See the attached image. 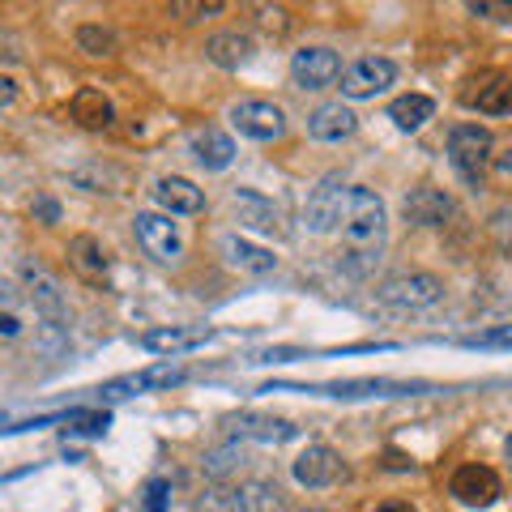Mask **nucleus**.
Wrapping results in <instances>:
<instances>
[{
  "instance_id": "22",
  "label": "nucleus",
  "mask_w": 512,
  "mask_h": 512,
  "mask_svg": "<svg viewBox=\"0 0 512 512\" xmlns=\"http://www.w3.org/2000/svg\"><path fill=\"white\" fill-rule=\"evenodd\" d=\"M205 56H210L218 69H244L252 60V39L239 35V30H222V35H214L205 43Z\"/></svg>"
},
{
  "instance_id": "28",
  "label": "nucleus",
  "mask_w": 512,
  "mask_h": 512,
  "mask_svg": "<svg viewBox=\"0 0 512 512\" xmlns=\"http://www.w3.org/2000/svg\"><path fill=\"white\" fill-rule=\"evenodd\" d=\"M77 47L82 52H90V56H116V35L111 30H103V26H82L77 30Z\"/></svg>"
},
{
  "instance_id": "5",
  "label": "nucleus",
  "mask_w": 512,
  "mask_h": 512,
  "mask_svg": "<svg viewBox=\"0 0 512 512\" xmlns=\"http://www.w3.org/2000/svg\"><path fill=\"white\" fill-rule=\"evenodd\" d=\"M291 77L299 90H329L342 73V56L333 47H299L291 56Z\"/></svg>"
},
{
  "instance_id": "17",
  "label": "nucleus",
  "mask_w": 512,
  "mask_h": 512,
  "mask_svg": "<svg viewBox=\"0 0 512 512\" xmlns=\"http://www.w3.org/2000/svg\"><path fill=\"white\" fill-rule=\"evenodd\" d=\"M355 128H359V120H355V111H350L346 103H320L308 116V133L316 141H346Z\"/></svg>"
},
{
  "instance_id": "29",
  "label": "nucleus",
  "mask_w": 512,
  "mask_h": 512,
  "mask_svg": "<svg viewBox=\"0 0 512 512\" xmlns=\"http://www.w3.org/2000/svg\"><path fill=\"white\" fill-rule=\"evenodd\" d=\"M107 410H73L69 419H64V431H82V436H103L107 431Z\"/></svg>"
},
{
  "instance_id": "12",
  "label": "nucleus",
  "mask_w": 512,
  "mask_h": 512,
  "mask_svg": "<svg viewBox=\"0 0 512 512\" xmlns=\"http://www.w3.org/2000/svg\"><path fill=\"white\" fill-rule=\"evenodd\" d=\"M180 380H184L180 367L158 363V367H146V372L111 380L107 389H99V397H103V402H120V397H137V393H150V389H171V384H180Z\"/></svg>"
},
{
  "instance_id": "2",
  "label": "nucleus",
  "mask_w": 512,
  "mask_h": 512,
  "mask_svg": "<svg viewBox=\"0 0 512 512\" xmlns=\"http://www.w3.org/2000/svg\"><path fill=\"white\" fill-rule=\"evenodd\" d=\"M448 158L466 184H483V171L495 163V137L483 124H457L448 133Z\"/></svg>"
},
{
  "instance_id": "40",
  "label": "nucleus",
  "mask_w": 512,
  "mask_h": 512,
  "mask_svg": "<svg viewBox=\"0 0 512 512\" xmlns=\"http://www.w3.org/2000/svg\"><path fill=\"white\" fill-rule=\"evenodd\" d=\"M303 512H325V508H303Z\"/></svg>"
},
{
  "instance_id": "3",
  "label": "nucleus",
  "mask_w": 512,
  "mask_h": 512,
  "mask_svg": "<svg viewBox=\"0 0 512 512\" xmlns=\"http://www.w3.org/2000/svg\"><path fill=\"white\" fill-rule=\"evenodd\" d=\"M444 299V282L436 274H393L380 282V303L389 308H402V312H423V308H436Z\"/></svg>"
},
{
  "instance_id": "23",
  "label": "nucleus",
  "mask_w": 512,
  "mask_h": 512,
  "mask_svg": "<svg viewBox=\"0 0 512 512\" xmlns=\"http://www.w3.org/2000/svg\"><path fill=\"white\" fill-rule=\"evenodd\" d=\"M431 116H436V103H431L427 94H402V99L389 103V120L402 128V133H414V128H423Z\"/></svg>"
},
{
  "instance_id": "27",
  "label": "nucleus",
  "mask_w": 512,
  "mask_h": 512,
  "mask_svg": "<svg viewBox=\"0 0 512 512\" xmlns=\"http://www.w3.org/2000/svg\"><path fill=\"white\" fill-rule=\"evenodd\" d=\"M192 512H248L244 508V495L239 491H227V487H210L205 495H197Z\"/></svg>"
},
{
  "instance_id": "6",
  "label": "nucleus",
  "mask_w": 512,
  "mask_h": 512,
  "mask_svg": "<svg viewBox=\"0 0 512 512\" xmlns=\"http://www.w3.org/2000/svg\"><path fill=\"white\" fill-rule=\"evenodd\" d=\"M231 124L252 141H278L286 133V116L278 103L269 99H239L231 107Z\"/></svg>"
},
{
  "instance_id": "10",
  "label": "nucleus",
  "mask_w": 512,
  "mask_h": 512,
  "mask_svg": "<svg viewBox=\"0 0 512 512\" xmlns=\"http://www.w3.org/2000/svg\"><path fill=\"white\" fill-rule=\"evenodd\" d=\"M291 474H295L299 487L320 491V487H333V483H338V478L346 474V466H342V457L333 453L329 444H308V448H303V453L295 457Z\"/></svg>"
},
{
  "instance_id": "7",
  "label": "nucleus",
  "mask_w": 512,
  "mask_h": 512,
  "mask_svg": "<svg viewBox=\"0 0 512 512\" xmlns=\"http://www.w3.org/2000/svg\"><path fill=\"white\" fill-rule=\"evenodd\" d=\"M133 231H137L141 248H146L154 261L171 265V261H180V256H184V235L171 222V214H137L133 218Z\"/></svg>"
},
{
  "instance_id": "31",
  "label": "nucleus",
  "mask_w": 512,
  "mask_h": 512,
  "mask_svg": "<svg viewBox=\"0 0 512 512\" xmlns=\"http://www.w3.org/2000/svg\"><path fill=\"white\" fill-rule=\"evenodd\" d=\"M470 13L474 18H491V22H512V5H504V0H474Z\"/></svg>"
},
{
  "instance_id": "15",
  "label": "nucleus",
  "mask_w": 512,
  "mask_h": 512,
  "mask_svg": "<svg viewBox=\"0 0 512 512\" xmlns=\"http://www.w3.org/2000/svg\"><path fill=\"white\" fill-rule=\"evenodd\" d=\"M231 214H235L239 227H252V231H265V235H282V214L265 197L248 192V188H239L231 197Z\"/></svg>"
},
{
  "instance_id": "25",
  "label": "nucleus",
  "mask_w": 512,
  "mask_h": 512,
  "mask_svg": "<svg viewBox=\"0 0 512 512\" xmlns=\"http://www.w3.org/2000/svg\"><path fill=\"white\" fill-rule=\"evenodd\" d=\"M235 436H248V440H265V444H282L295 436V427L286 419H256V414H244V419H235Z\"/></svg>"
},
{
  "instance_id": "16",
  "label": "nucleus",
  "mask_w": 512,
  "mask_h": 512,
  "mask_svg": "<svg viewBox=\"0 0 512 512\" xmlns=\"http://www.w3.org/2000/svg\"><path fill=\"white\" fill-rule=\"evenodd\" d=\"M154 201L163 205L167 214H201L205 210V192L192 180H184V175H167V180H158Z\"/></svg>"
},
{
  "instance_id": "35",
  "label": "nucleus",
  "mask_w": 512,
  "mask_h": 512,
  "mask_svg": "<svg viewBox=\"0 0 512 512\" xmlns=\"http://www.w3.org/2000/svg\"><path fill=\"white\" fill-rule=\"evenodd\" d=\"M167 500V483H150V512H163Z\"/></svg>"
},
{
  "instance_id": "1",
  "label": "nucleus",
  "mask_w": 512,
  "mask_h": 512,
  "mask_svg": "<svg viewBox=\"0 0 512 512\" xmlns=\"http://www.w3.org/2000/svg\"><path fill=\"white\" fill-rule=\"evenodd\" d=\"M338 265L350 278H367L389 244V214L372 188H346L338 214Z\"/></svg>"
},
{
  "instance_id": "20",
  "label": "nucleus",
  "mask_w": 512,
  "mask_h": 512,
  "mask_svg": "<svg viewBox=\"0 0 512 512\" xmlns=\"http://www.w3.org/2000/svg\"><path fill=\"white\" fill-rule=\"evenodd\" d=\"M192 154H197V163L205 171H222V167H231V158H235V141L222 133V128H197V133H192Z\"/></svg>"
},
{
  "instance_id": "24",
  "label": "nucleus",
  "mask_w": 512,
  "mask_h": 512,
  "mask_svg": "<svg viewBox=\"0 0 512 512\" xmlns=\"http://www.w3.org/2000/svg\"><path fill=\"white\" fill-rule=\"evenodd\" d=\"M73 120L82 124V128H107L116 116H111L107 94H103V90H94V86H86V90H77V94H73Z\"/></svg>"
},
{
  "instance_id": "19",
  "label": "nucleus",
  "mask_w": 512,
  "mask_h": 512,
  "mask_svg": "<svg viewBox=\"0 0 512 512\" xmlns=\"http://www.w3.org/2000/svg\"><path fill=\"white\" fill-rule=\"evenodd\" d=\"M342 197H346V184L338 188V184H320L316 188V197L308 201V210H303V218H308V231H316V235H325V231H333L338 227V214H342Z\"/></svg>"
},
{
  "instance_id": "39",
  "label": "nucleus",
  "mask_w": 512,
  "mask_h": 512,
  "mask_svg": "<svg viewBox=\"0 0 512 512\" xmlns=\"http://www.w3.org/2000/svg\"><path fill=\"white\" fill-rule=\"evenodd\" d=\"M504 453H508V466H512V436H508V444H504Z\"/></svg>"
},
{
  "instance_id": "8",
  "label": "nucleus",
  "mask_w": 512,
  "mask_h": 512,
  "mask_svg": "<svg viewBox=\"0 0 512 512\" xmlns=\"http://www.w3.org/2000/svg\"><path fill=\"white\" fill-rule=\"evenodd\" d=\"M448 495L466 508H487V504L500 500V474H495L491 466L470 461V466H461L453 478H448Z\"/></svg>"
},
{
  "instance_id": "37",
  "label": "nucleus",
  "mask_w": 512,
  "mask_h": 512,
  "mask_svg": "<svg viewBox=\"0 0 512 512\" xmlns=\"http://www.w3.org/2000/svg\"><path fill=\"white\" fill-rule=\"evenodd\" d=\"M495 167H500L504 175H512V146H508L504 154H495Z\"/></svg>"
},
{
  "instance_id": "33",
  "label": "nucleus",
  "mask_w": 512,
  "mask_h": 512,
  "mask_svg": "<svg viewBox=\"0 0 512 512\" xmlns=\"http://www.w3.org/2000/svg\"><path fill=\"white\" fill-rule=\"evenodd\" d=\"M18 329H22L18 308H13V295H5V316H0V333H5V338H18Z\"/></svg>"
},
{
  "instance_id": "18",
  "label": "nucleus",
  "mask_w": 512,
  "mask_h": 512,
  "mask_svg": "<svg viewBox=\"0 0 512 512\" xmlns=\"http://www.w3.org/2000/svg\"><path fill=\"white\" fill-rule=\"evenodd\" d=\"M214 338V329H150V333H141V346L154 350V355H180V350H192V346H205Z\"/></svg>"
},
{
  "instance_id": "36",
  "label": "nucleus",
  "mask_w": 512,
  "mask_h": 512,
  "mask_svg": "<svg viewBox=\"0 0 512 512\" xmlns=\"http://www.w3.org/2000/svg\"><path fill=\"white\" fill-rule=\"evenodd\" d=\"M372 512H419L414 504H406V500H384L380 508H372Z\"/></svg>"
},
{
  "instance_id": "9",
  "label": "nucleus",
  "mask_w": 512,
  "mask_h": 512,
  "mask_svg": "<svg viewBox=\"0 0 512 512\" xmlns=\"http://www.w3.org/2000/svg\"><path fill=\"white\" fill-rule=\"evenodd\" d=\"M397 82V64L384 56H363L346 69L342 77V94L346 99H376L380 90H389Z\"/></svg>"
},
{
  "instance_id": "21",
  "label": "nucleus",
  "mask_w": 512,
  "mask_h": 512,
  "mask_svg": "<svg viewBox=\"0 0 512 512\" xmlns=\"http://www.w3.org/2000/svg\"><path fill=\"white\" fill-rule=\"evenodd\" d=\"M69 265H73L86 282H103L111 261H107V248H103L94 235H77L73 244H69Z\"/></svg>"
},
{
  "instance_id": "30",
  "label": "nucleus",
  "mask_w": 512,
  "mask_h": 512,
  "mask_svg": "<svg viewBox=\"0 0 512 512\" xmlns=\"http://www.w3.org/2000/svg\"><path fill=\"white\" fill-rule=\"evenodd\" d=\"M491 235H495V244H500V252L512 261V205L491 214Z\"/></svg>"
},
{
  "instance_id": "32",
  "label": "nucleus",
  "mask_w": 512,
  "mask_h": 512,
  "mask_svg": "<svg viewBox=\"0 0 512 512\" xmlns=\"http://www.w3.org/2000/svg\"><path fill=\"white\" fill-rule=\"evenodd\" d=\"M470 346H512V325H500V329H487L470 338Z\"/></svg>"
},
{
  "instance_id": "38",
  "label": "nucleus",
  "mask_w": 512,
  "mask_h": 512,
  "mask_svg": "<svg viewBox=\"0 0 512 512\" xmlns=\"http://www.w3.org/2000/svg\"><path fill=\"white\" fill-rule=\"evenodd\" d=\"M39 214H43L47 222H56V218H60V210H56V205H52V201H39Z\"/></svg>"
},
{
  "instance_id": "34",
  "label": "nucleus",
  "mask_w": 512,
  "mask_h": 512,
  "mask_svg": "<svg viewBox=\"0 0 512 512\" xmlns=\"http://www.w3.org/2000/svg\"><path fill=\"white\" fill-rule=\"evenodd\" d=\"M175 13H184V18L192 22V18H201V13H222V5H218V0H214V5H188V0H180Z\"/></svg>"
},
{
  "instance_id": "14",
  "label": "nucleus",
  "mask_w": 512,
  "mask_h": 512,
  "mask_svg": "<svg viewBox=\"0 0 512 512\" xmlns=\"http://www.w3.org/2000/svg\"><path fill=\"white\" fill-rule=\"evenodd\" d=\"M406 218L414 222V227H444L448 218H453V197H448L444 188H414L406 197Z\"/></svg>"
},
{
  "instance_id": "26",
  "label": "nucleus",
  "mask_w": 512,
  "mask_h": 512,
  "mask_svg": "<svg viewBox=\"0 0 512 512\" xmlns=\"http://www.w3.org/2000/svg\"><path fill=\"white\" fill-rule=\"evenodd\" d=\"M239 495H244L248 512H286V495L274 483H248Z\"/></svg>"
},
{
  "instance_id": "13",
  "label": "nucleus",
  "mask_w": 512,
  "mask_h": 512,
  "mask_svg": "<svg viewBox=\"0 0 512 512\" xmlns=\"http://www.w3.org/2000/svg\"><path fill=\"white\" fill-rule=\"evenodd\" d=\"M218 252L227 256L231 269H244V274H269V269H278L274 252L261 248V244H252V239H244V235H235V231H227L218 239Z\"/></svg>"
},
{
  "instance_id": "4",
  "label": "nucleus",
  "mask_w": 512,
  "mask_h": 512,
  "mask_svg": "<svg viewBox=\"0 0 512 512\" xmlns=\"http://www.w3.org/2000/svg\"><path fill=\"white\" fill-rule=\"evenodd\" d=\"M22 286H26L30 308H35V312L47 320V325H52V329H64V325H69V308H64L60 286H56V278L47 274L39 261H22Z\"/></svg>"
},
{
  "instance_id": "11",
  "label": "nucleus",
  "mask_w": 512,
  "mask_h": 512,
  "mask_svg": "<svg viewBox=\"0 0 512 512\" xmlns=\"http://www.w3.org/2000/svg\"><path fill=\"white\" fill-rule=\"evenodd\" d=\"M461 103L483 111V116H512V77L504 73L470 77L466 90H461Z\"/></svg>"
}]
</instances>
